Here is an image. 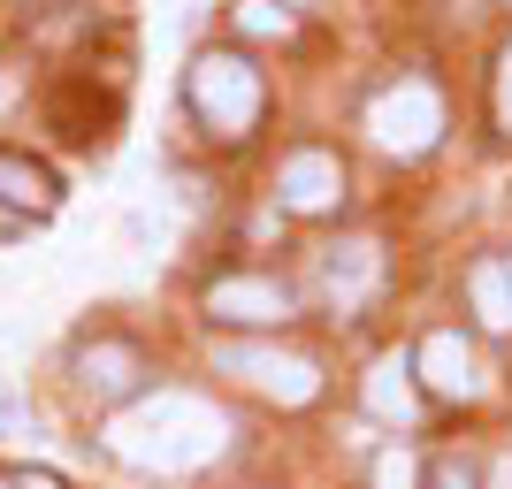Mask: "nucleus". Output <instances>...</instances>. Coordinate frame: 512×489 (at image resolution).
I'll list each match as a JSON object with an SVG mask.
<instances>
[{
	"label": "nucleus",
	"instance_id": "6e6552de",
	"mask_svg": "<svg viewBox=\"0 0 512 489\" xmlns=\"http://www.w3.org/2000/svg\"><path fill=\"white\" fill-rule=\"evenodd\" d=\"M413 375H421L436 398H474V390H482V360H474V344L459 337V329H436V337H421V352H413Z\"/></svg>",
	"mask_w": 512,
	"mask_h": 489
},
{
	"label": "nucleus",
	"instance_id": "a211bd4d",
	"mask_svg": "<svg viewBox=\"0 0 512 489\" xmlns=\"http://www.w3.org/2000/svg\"><path fill=\"white\" fill-rule=\"evenodd\" d=\"M16 489H62V482H54V474H23Z\"/></svg>",
	"mask_w": 512,
	"mask_h": 489
},
{
	"label": "nucleus",
	"instance_id": "7ed1b4c3",
	"mask_svg": "<svg viewBox=\"0 0 512 489\" xmlns=\"http://www.w3.org/2000/svg\"><path fill=\"white\" fill-rule=\"evenodd\" d=\"M214 375H237L245 390H260V398H276V405L321 398V367L306 352H276V344H245V337L214 344Z\"/></svg>",
	"mask_w": 512,
	"mask_h": 489
},
{
	"label": "nucleus",
	"instance_id": "0eeeda50",
	"mask_svg": "<svg viewBox=\"0 0 512 489\" xmlns=\"http://www.w3.org/2000/svg\"><path fill=\"white\" fill-rule=\"evenodd\" d=\"M276 199L291 214H329L344 199V161L321 153V146H299L291 161H283V176H276Z\"/></svg>",
	"mask_w": 512,
	"mask_h": 489
},
{
	"label": "nucleus",
	"instance_id": "aec40b11",
	"mask_svg": "<svg viewBox=\"0 0 512 489\" xmlns=\"http://www.w3.org/2000/svg\"><path fill=\"white\" fill-rule=\"evenodd\" d=\"M0 489H16V482H0Z\"/></svg>",
	"mask_w": 512,
	"mask_h": 489
},
{
	"label": "nucleus",
	"instance_id": "39448f33",
	"mask_svg": "<svg viewBox=\"0 0 512 489\" xmlns=\"http://www.w3.org/2000/svg\"><path fill=\"white\" fill-rule=\"evenodd\" d=\"M207 314L230 321V329H276V321H291V291L276 276H214Z\"/></svg>",
	"mask_w": 512,
	"mask_h": 489
},
{
	"label": "nucleus",
	"instance_id": "9d476101",
	"mask_svg": "<svg viewBox=\"0 0 512 489\" xmlns=\"http://www.w3.org/2000/svg\"><path fill=\"white\" fill-rule=\"evenodd\" d=\"M138 375H146V360H138L130 344H115V337H100V344L77 352V383H85L92 398H123V390H138Z\"/></svg>",
	"mask_w": 512,
	"mask_h": 489
},
{
	"label": "nucleus",
	"instance_id": "20e7f679",
	"mask_svg": "<svg viewBox=\"0 0 512 489\" xmlns=\"http://www.w3.org/2000/svg\"><path fill=\"white\" fill-rule=\"evenodd\" d=\"M367 130H375V146H383V153L413 161V153H428L436 138H444V100H436V85H421V77H398L390 92H375Z\"/></svg>",
	"mask_w": 512,
	"mask_h": 489
},
{
	"label": "nucleus",
	"instance_id": "f03ea898",
	"mask_svg": "<svg viewBox=\"0 0 512 489\" xmlns=\"http://www.w3.org/2000/svg\"><path fill=\"white\" fill-rule=\"evenodd\" d=\"M184 100H192L199 130L207 138H222V146H237V138H253L260 123V69L245 62V54H230V46H207V54H192V69H184Z\"/></svg>",
	"mask_w": 512,
	"mask_h": 489
},
{
	"label": "nucleus",
	"instance_id": "ddd939ff",
	"mask_svg": "<svg viewBox=\"0 0 512 489\" xmlns=\"http://www.w3.org/2000/svg\"><path fill=\"white\" fill-rule=\"evenodd\" d=\"M230 8L253 39H283V31H291V0H230Z\"/></svg>",
	"mask_w": 512,
	"mask_h": 489
},
{
	"label": "nucleus",
	"instance_id": "6ab92c4d",
	"mask_svg": "<svg viewBox=\"0 0 512 489\" xmlns=\"http://www.w3.org/2000/svg\"><path fill=\"white\" fill-rule=\"evenodd\" d=\"M497 489H512V459H497Z\"/></svg>",
	"mask_w": 512,
	"mask_h": 489
},
{
	"label": "nucleus",
	"instance_id": "9b49d317",
	"mask_svg": "<svg viewBox=\"0 0 512 489\" xmlns=\"http://www.w3.org/2000/svg\"><path fill=\"white\" fill-rule=\"evenodd\" d=\"M467 298H474V314H482V329H512V253L474 260Z\"/></svg>",
	"mask_w": 512,
	"mask_h": 489
},
{
	"label": "nucleus",
	"instance_id": "2eb2a0df",
	"mask_svg": "<svg viewBox=\"0 0 512 489\" xmlns=\"http://www.w3.org/2000/svg\"><path fill=\"white\" fill-rule=\"evenodd\" d=\"M428 489H482V474H474L467 459L451 451V459H436V467H428Z\"/></svg>",
	"mask_w": 512,
	"mask_h": 489
},
{
	"label": "nucleus",
	"instance_id": "423d86ee",
	"mask_svg": "<svg viewBox=\"0 0 512 489\" xmlns=\"http://www.w3.org/2000/svg\"><path fill=\"white\" fill-rule=\"evenodd\" d=\"M375 283H383V245H375V237L329 245V260H321V298H329L337 314H360L367 298H375Z\"/></svg>",
	"mask_w": 512,
	"mask_h": 489
},
{
	"label": "nucleus",
	"instance_id": "f3484780",
	"mask_svg": "<svg viewBox=\"0 0 512 489\" xmlns=\"http://www.w3.org/2000/svg\"><path fill=\"white\" fill-rule=\"evenodd\" d=\"M0 436H23V405L8 398V390H0Z\"/></svg>",
	"mask_w": 512,
	"mask_h": 489
},
{
	"label": "nucleus",
	"instance_id": "dca6fc26",
	"mask_svg": "<svg viewBox=\"0 0 512 489\" xmlns=\"http://www.w3.org/2000/svg\"><path fill=\"white\" fill-rule=\"evenodd\" d=\"M497 130H512V46L497 54Z\"/></svg>",
	"mask_w": 512,
	"mask_h": 489
},
{
	"label": "nucleus",
	"instance_id": "1a4fd4ad",
	"mask_svg": "<svg viewBox=\"0 0 512 489\" xmlns=\"http://www.w3.org/2000/svg\"><path fill=\"white\" fill-rule=\"evenodd\" d=\"M367 413L390 428H413V413H421V375H413L406 352H383V360L367 367Z\"/></svg>",
	"mask_w": 512,
	"mask_h": 489
},
{
	"label": "nucleus",
	"instance_id": "4468645a",
	"mask_svg": "<svg viewBox=\"0 0 512 489\" xmlns=\"http://www.w3.org/2000/svg\"><path fill=\"white\" fill-rule=\"evenodd\" d=\"M375 489H421V459H413L406 444H390L383 459H375Z\"/></svg>",
	"mask_w": 512,
	"mask_h": 489
},
{
	"label": "nucleus",
	"instance_id": "f8f14e48",
	"mask_svg": "<svg viewBox=\"0 0 512 489\" xmlns=\"http://www.w3.org/2000/svg\"><path fill=\"white\" fill-rule=\"evenodd\" d=\"M0 199L23 214H54V199H62V184L39 169V161H23V153H0Z\"/></svg>",
	"mask_w": 512,
	"mask_h": 489
},
{
	"label": "nucleus",
	"instance_id": "f257e3e1",
	"mask_svg": "<svg viewBox=\"0 0 512 489\" xmlns=\"http://www.w3.org/2000/svg\"><path fill=\"white\" fill-rule=\"evenodd\" d=\"M100 436L123 467H146V474H199L230 451V421L207 398H192V390H146Z\"/></svg>",
	"mask_w": 512,
	"mask_h": 489
}]
</instances>
